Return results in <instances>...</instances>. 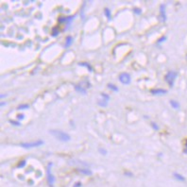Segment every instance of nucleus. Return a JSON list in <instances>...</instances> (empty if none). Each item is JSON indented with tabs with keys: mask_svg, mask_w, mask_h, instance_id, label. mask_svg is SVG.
<instances>
[{
	"mask_svg": "<svg viewBox=\"0 0 187 187\" xmlns=\"http://www.w3.org/2000/svg\"><path fill=\"white\" fill-rule=\"evenodd\" d=\"M49 132L51 135H53L55 138L59 141H62V142H68L69 140L71 139L70 135L64 132V131L62 130H50Z\"/></svg>",
	"mask_w": 187,
	"mask_h": 187,
	"instance_id": "obj_1",
	"label": "nucleus"
},
{
	"mask_svg": "<svg viewBox=\"0 0 187 187\" xmlns=\"http://www.w3.org/2000/svg\"><path fill=\"white\" fill-rule=\"evenodd\" d=\"M177 76H178V72H176V71H168L166 73V75L164 76L165 81L167 82V84L170 87H173Z\"/></svg>",
	"mask_w": 187,
	"mask_h": 187,
	"instance_id": "obj_2",
	"label": "nucleus"
},
{
	"mask_svg": "<svg viewBox=\"0 0 187 187\" xmlns=\"http://www.w3.org/2000/svg\"><path fill=\"white\" fill-rule=\"evenodd\" d=\"M42 144H44V141H42V140H37V141H33V142L21 143L20 146L24 148H31V147H40V146H42Z\"/></svg>",
	"mask_w": 187,
	"mask_h": 187,
	"instance_id": "obj_3",
	"label": "nucleus"
},
{
	"mask_svg": "<svg viewBox=\"0 0 187 187\" xmlns=\"http://www.w3.org/2000/svg\"><path fill=\"white\" fill-rule=\"evenodd\" d=\"M51 166H52V163H49L47 165V171L46 172H47V183L50 187H52L55 182V178L53 176V174H51V171H50Z\"/></svg>",
	"mask_w": 187,
	"mask_h": 187,
	"instance_id": "obj_4",
	"label": "nucleus"
},
{
	"mask_svg": "<svg viewBox=\"0 0 187 187\" xmlns=\"http://www.w3.org/2000/svg\"><path fill=\"white\" fill-rule=\"evenodd\" d=\"M119 80L123 84H130V75L126 73V72H123L120 75H119Z\"/></svg>",
	"mask_w": 187,
	"mask_h": 187,
	"instance_id": "obj_5",
	"label": "nucleus"
},
{
	"mask_svg": "<svg viewBox=\"0 0 187 187\" xmlns=\"http://www.w3.org/2000/svg\"><path fill=\"white\" fill-rule=\"evenodd\" d=\"M160 17L161 20L163 22H165L166 21V14H165V5L164 4H162L160 6Z\"/></svg>",
	"mask_w": 187,
	"mask_h": 187,
	"instance_id": "obj_6",
	"label": "nucleus"
},
{
	"mask_svg": "<svg viewBox=\"0 0 187 187\" xmlns=\"http://www.w3.org/2000/svg\"><path fill=\"white\" fill-rule=\"evenodd\" d=\"M150 93L154 96H157V95L161 96V95H164V93H166L167 90H164V89H161V88H155V89H151Z\"/></svg>",
	"mask_w": 187,
	"mask_h": 187,
	"instance_id": "obj_7",
	"label": "nucleus"
},
{
	"mask_svg": "<svg viewBox=\"0 0 187 187\" xmlns=\"http://www.w3.org/2000/svg\"><path fill=\"white\" fill-rule=\"evenodd\" d=\"M75 18L74 15L72 16H68V17H61V18H59V23H67V24H70L73 19Z\"/></svg>",
	"mask_w": 187,
	"mask_h": 187,
	"instance_id": "obj_8",
	"label": "nucleus"
},
{
	"mask_svg": "<svg viewBox=\"0 0 187 187\" xmlns=\"http://www.w3.org/2000/svg\"><path fill=\"white\" fill-rule=\"evenodd\" d=\"M75 90H76V92H78V93H83V95H86V93H87L86 89H84L82 86H80L79 84H76V85H75Z\"/></svg>",
	"mask_w": 187,
	"mask_h": 187,
	"instance_id": "obj_9",
	"label": "nucleus"
},
{
	"mask_svg": "<svg viewBox=\"0 0 187 187\" xmlns=\"http://www.w3.org/2000/svg\"><path fill=\"white\" fill-rule=\"evenodd\" d=\"M73 44V37L72 36H67L66 37V42H65V47H70Z\"/></svg>",
	"mask_w": 187,
	"mask_h": 187,
	"instance_id": "obj_10",
	"label": "nucleus"
},
{
	"mask_svg": "<svg viewBox=\"0 0 187 187\" xmlns=\"http://www.w3.org/2000/svg\"><path fill=\"white\" fill-rule=\"evenodd\" d=\"M78 171L84 175H92V171L90 169H85V168H79Z\"/></svg>",
	"mask_w": 187,
	"mask_h": 187,
	"instance_id": "obj_11",
	"label": "nucleus"
},
{
	"mask_svg": "<svg viewBox=\"0 0 187 187\" xmlns=\"http://www.w3.org/2000/svg\"><path fill=\"white\" fill-rule=\"evenodd\" d=\"M79 64L80 66H84V67H86L87 69H88L89 71H90V72H93V67H92V65L90 64V63L83 62H79Z\"/></svg>",
	"mask_w": 187,
	"mask_h": 187,
	"instance_id": "obj_12",
	"label": "nucleus"
},
{
	"mask_svg": "<svg viewBox=\"0 0 187 187\" xmlns=\"http://www.w3.org/2000/svg\"><path fill=\"white\" fill-rule=\"evenodd\" d=\"M173 175H174V178H175L176 180H178V181H185V178L182 175H181V174L177 173V172L174 173Z\"/></svg>",
	"mask_w": 187,
	"mask_h": 187,
	"instance_id": "obj_13",
	"label": "nucleus"
},
{
	"mask_svg": "<svg viewBox=\"0 0 187 187\" xmlns=\"http://www.w3.org/2000/svg\"><path fill=\"white\" fill-rule=\"evenodd\" d=\"M104 13H105L106 17H107V18H108L109 20H110V18H112V12H110V11L109 8H105Z\"/></svg>",
	"mask_w": 187,
	"mask_h": 187,
	"instance_id": "obj_14",
	"label": "nucleus"
},
{
	"mask_svg": "<svg viewBox=\"0 0 187 187\" xmlns=\"http://www.w3.org/2000/svg\"><path fill=\"white\" fill-rule=\"evenodd\" d=\"M170 105L172 106L174 109H178L180 108V103L176 100H170Z\"/></svg>",
	"mask_w": 187,
	"mask_h": 187,
	"instance_id": "obj_15",
	"label": "nucleus"
},
{
	"mask_svg": "<svg viewBox=\"0 0 187 187\" xmlns=\"http://www.w3.org/2000/svg\"><path fill=\"white\" fill-rule=\"evenodd\" d=\"M97 104H98L99 106H101V107H106V106L108 105V101L102 98L101 100H98V101H97Z\"/></svg>",
	"mask_w": 187,
	"mask_h": 187,
	"instance_id": "obj_16",
	"label": "nucleus"
},
{
	"mask_svg": "<svg viewBox=\"0 0 187 187\" xmlns=\"http://www.w3.org/2000/svg\"><path fill=\"white\" fill-rule=\"evenodd\" d=\"M59 33V28H58V27H54V28H52V34H51V35H52L53 37H57Z\"/></svg>",
	"mask_w": 187,
	"mask_h": 187,
	"instance_id": "obj_17",
	"label": "nucleus"
},
{
	"mask_svg": "<svg viewBox=\"0 0 187 187\" xmlns=\"http://www.w3.org/2000/svg\"><path fill=\"white\" fill-rule=\"evenodd\" d=\"M107 86L109 87V89H110V90H113L114 92H117L118 91V87L116 86V85L113 84V83H108Z\"/></svg>",
	"mask_w": 187,
	"mask_h": 187,
	"instance_id": "obj_18",
	"label": "nucleus"
},
{
	"mask_svg": "<svg viewBox=\"0 0 187 187\" xmlns=\"http://www.w3.org/2000/svg\"><path fill=\"white\" fill-rule=\"evenodd\" d=\"M29 108V104H20L18 107H17V110H25Z\"/></svg>",
	"mask_w": 187,
	"mask_h": 187,
	"instance_id": "obj_19",
	"label": "nucleus"
},
{
	"mask_svg": "<svg viewBox=\"0 0 187 187\" xmlns=\"http://www.w3.org/2000/svg\"><path fill=\"white\" fill-rule=\"evenodd\" d=\"M25 164H27V162H25V160L21 161V162H19V164H17V168H23V167H25Z\"/></svg>",
	"mask_w": 187,
	"mask_h": 187,
	"instance_id": "obj_20",
	"label": "nucleus"
},
{
	"mask_svg": "<svg viewBox=\"0 0 187 187\" xmlns=\"http://www.w3.org/2000/svg\"><path fill=\"white\" fill-rule=\"evenodd\" d=\"M10 123L11 124H12V125H14V126H17V127H19V126H21V123L19 122V121H14V120H10Z\"/></svg>",
	"mask_w": 187,
	"mask_h": 187,
	"instance_id": "obj_21",
	"label": "nucleus"
},
{
	"mask_svg": "<svg viewBox=\"0 0 187 187\" xmlns=\"http://www.w3.org/2000/svg\"><path fill=\"white\" fill-rule=\"evenodd\" d=\"M101 96H102V98H103V99H105V100H107V101H109V99H110V96L107 95V93H101Z\"/></svg>",
	"mask_w": 187,
	"mask_h": 187,
	"instance_id": "obj_22",
	"label": "nucleus"
},
{
	"mask_svg": "<svg viewBox=\"0 0 187 187\" xmlns=\"http://www.w3.org/2000/svg\"><path fill=\"white\" fill-rule=\"evenodd\" d=\"M98 151H99V153L101 155H106V154H107V150L104 149V148H102V147L98 148Z\"/></svg>",
	"mask_w": 187,
	"mask_h": 187,
	"instance_id": "obj_23",
	"label": "nucleus"
},
{
	"mask_svg": "<svg viewBox=\"0 0 187 187\" xmlns=\"http://www.w3.org/2000/svg\"><path fill=\"white\" fill-rule=\"evenodd\" d=\"M151 127H152L155 130H159V127H158V125H157L155 122H151Z\"/></svg>",
	"mask_w": 187,
	"mask_h": 187,
	"instance_id": "obj_24",
	"label": "nucleus"
},
{
	"mask_svg": "<svg viewBox=\"0 0 187 187\" xmlns=\"http://www.w3.org/2000/svg\"><path fill=\"white\" fill-rule=\"evenodd\" d=\"M165 40H166V37H165V36L161 37L160 39L158 40V44H162V42H163L164 41H165Z\"/></svg>",
	"mask_w": 187,
	"mask_h": 187,
	"instance_id": "obj_25",
	"label": "nucleus"
},
{
	"mask_svg": "<svg viewBox=\"0 0 187 187\" xmlns=\"http://www.w3.org/2000/svg\"><path fill=\"white\" fill-rule=\"evenodd\" d=\"M133 11H134V12H135L136 14H141V10H140V8H134Z\"/></svg>",
	"mask_w": 187,
	"mask_h": 187,
	"instance_id": "obj_26",
	"label": "nucleus"
},
{
	"mask_svg": "<svg viewBox=\"0 0 187 187\" xmlns=\"http://www.w3.org/2000/svg\"><path fill=\"white\" fill-rule=\"evenodd\" d=\"M17 118H18V120H22V119L25 118V115L23 113L22 114H18V115H17Z\"/></svg>",
	"mask_w": 187,
	"mask_h": 187,
	"instance_id": "obj_27",
	"label": "nucleus"
},
{
	"mask_svg": "<svg viewBox=\"0 0 187 187\" xmlns=\"http://www.w3.org/2000/svg\"><path fill=\"white\" fill-rule=\"evenodd\" d=\"M82 183L80 181H78V182H76V183L74 184V187H81Z\"/></svg>",
	"mask_w": 187,
	"mask_h": 187,
	"instance_id": "obj_28",
	"label": "nucleus"
},
{
	"mask_svg": "<svg viewBox=\"0 0 187 187\" xmlns=\"http://www.w3.org/2000/svg\"><path fill=\"white\" fill-rule=\"evenodd\" d=\"M183 152L187 154V140H186V142H185V149L183 150Z\"/></svg>",
	"mask_w": 187,
	"mask_h": 187,
	"instance_id": "obj_29",
	"label": "nucleus"
},
{
	"mask_svg": "<svg viewBox=\"0 0 187 187\" xmlns=\"http://www.w3.org/2000/svg\"><path fill=\"white\" fill-rule=\"evenodd\" d=\"M125 175H127V176H132V173H131V172H125Z\"/></svg>",
	"mask_w": 187,
	"mask_h": 187,
	"instance_id": "obj_30",
	"label": "nucleus"
},
{
	"mask_svg": "<svg viewBox=\"0 0 187 187\" xmlns=\"http://www.w3.org/2000/svg\"><path fill=\"white\" fill-rule=\"evenodd\" d=\"M4 105H5V103H4V102H1V107H2V106H4Z\"/></svg>",
	"mask_w": 187,
	"mask_h": 187,
	"instance_id": "obj_31",
	"label": "nucleus"
}]
</instances>
